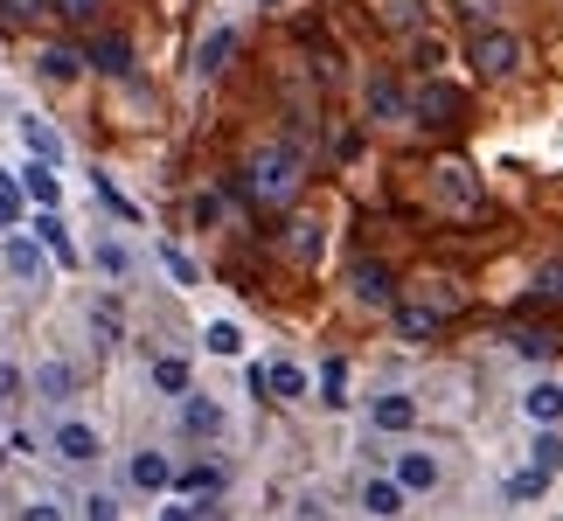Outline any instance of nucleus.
Returning <instances> with one entry per match:
<instances>
[{"mask_svg":"<svg viewBox=\"0 0 563 521\" xmlns=\"http://www.w3.org/2000/svg\"><path fill=\"white\" fill-rule=\"evenodd\" d=\"M251 202H265V209H285L299 188H306V160H299V146H265V153H251V167H244V181H237Z\"/></svg>","mask_w":563,"mask_h":521,"instance_id":"f257e3e1","label":"nucleus"},{"mask_svg":"<svg viewBox=\"0 0 563 521\" xmlns=\"http://www.w3.org/2000/svg\"><path fill=\"white\" fill-rule=\"evenodd\" d=\"M473 70H480V77H515V70H522V42H515L508 28L473 35Z\"/></svg>","mask_w":563,"mask_h":521,"instance_id":"f03ea898","label":"nucleus"},{"mask_svg":"<svg viewBox=\"0 0 563 521\" xmlns=\"http://www.w3.org/2000/svg\"><path fill=\"white\" fill-rule=\"evenodd\" d=\"M98 452H105V438H98L91 424H77V417H63V424H56V459H70V466H91Z\"/></svg>","mask_w":563,"mask_h":521,"instance_id":"7ed1b4c3","label":"nucleus"},{"mask_svg":"<svg viewBox=\"0 0 563 521\" xmlns=\"http://www.w3.org/2000/svg\"><path fill=\"white\" fill-rule=\"evenodd\" d=\"M362 112H369L376 126H411V105H404V91H397V84H383V77L362 91Z\"/></svg>","mask_w":563,"mask_h":521,"instance_id":"20e7f679","label":"nucleus"},{"mask_svg":"<svg viewBox=\"0 0 563 521\" xmlns=\"http://www.w3.org/2000/svg\"><path fill=\"white\" fill-rule=\"evenodd\" d=\"M438 480H445V466H438L431 452H397V487H404V494H431Z\"/></svg>","mask_w":563,"mask_h":521,"instance_id":"39448f33","label":"nucleus"},{"mask_svg":"<svg viewBox=\"0 0 563 521\" xmlns=\"http://www.w3.org/2000/svg\"><path fill=\"white\" fill-rule=\"evenodd\" d=\"M411 112H418L424 126H452V119H459V91H452V84H424Z\"/></svg>","mask_w":563,"mask_h":521,"instance_id":"423d86ee","label":"nucleus"},{"mask_svg":"<svg viewBox=\"0 0 563 521\" xmlns=\"http://www.w3.org/2000/svg\"><path fill=\"white\" fill-rule=\"evenodd\" d=\"M362 515L369 521H397L404 515V487H397V480H362Z\"/></svg>","mask_w":563,"mask_h":521,"instance_id":"0eeeda50","label":"nucleus"},{"mask_svg":"<svg viewBox=\"0 0 563 521\" xmlns=\"http://www.w3.org/2000/svg\"><path fill=\"white\" fill-rule=\"evenodd\" d=\"M42 271H49V258H42V244L14 230V237H7V278H21V285H28V278H42Z\"/></svg>","mask_w":563,"mask_h":521,"instance_id":"6e6552de","label":"nucleus"},{"mask_svg":"<svg viewBox=\"0 0 563 521\" xmlns=\"http://www.w3.org/2000/svg\"><path fill=\"white\" fill-rule=\"evenodd\" d=\"M84 63L105 70V77H126V70H133V49H126V35H98V42L84 49Z\"/></svg>","mask_w":563,"mask_h":521,"instance_id":"1a4fd4ad","label":"nucleus"},{"mask_svg":"<svg viewBox=\"0 0 563 521\" xmlns=\"http://www.w3.org/2000/svg\"><path fill=\"white\" fill-rule=\"evenodd\" d=\"M438 195H445L452 209H473V202H480V181H473V167L445 160V167H438Z\"/></svg>","mask_w":563,"mask_h":521,"instance_id":"9d476101","label":"nucleus"},{"mask_svg":"<svg viewBox=\"0 0 563 521\" xmlns=\"http://www.w3.org/2000/svg\"><path fill=\"white\" fill-rule=\"evenodd\" d=\"M369 424L376 431H411L418 424V396H376L369 403Z\"/></svg>","mask_w":563,"mask_h":521,"instance_id":"9b49d317","label":"nucleus"},{"mask_svg":"<svg viewBox=\"0 0 563 521\" xmlns=\"http://www.w3.org/2000/svg\"><path fill=\"white\" fill-rule=\"evenodd\" d=\"M355 299H362V306H390V299H397L390 271H383L376 258H362V264H355Z\"/></svg>","mask_w":563,"mask_h":521,"instance_id":"f8f14e48","label":"nucleus"},{"mask_svg":"<svg viewBox=\"0 0 563 521\" xmlns=\"http://www.w3.org/2000/svg\"><path fill=\"white\" fill-rule=\"evenodd\" d=\"M35 244H42L56 264H77V244H70V230H63V216H56V209H42V216H35Z\"/></svg>","mask_w":563,"mask_h":521,"instance_id":"ddd939ff","label":"nucleus"},{"mask_svg":"<svg viewBox=\"0 0 563 521\" xmlns=\"http://www.w3.org/2000/svg\"><path fill=\"white\" fill-rule=\"evenodd\" d=\"M174 487H181V501H216L223 494V466H181Z\"/></svg>","mask_w":563,"mask_h":521,"instance_id":"4468645a","label":"nucleus"},{"mask_svg":"<svg viewBox=\"0 0 563 521\" xmlns=\"http://www.w3.org/2000/svg\"><path fill=\"white\" fill-rule=\"evenodd\" d=\"M522 417H529V424H557L563 417V383H536V390L522 396Z\"/></svg>","mask_w":563,"mask_h":521,"instance_id":"2eb2a0df","label":"nucleus"},{"mask_svg":"<svg viewBox=\"0 0 563 521\" xmlns=\"http://www.w3.org/2000/svg\"><path fill=\"white\" fill-rule=\"evenodd\" d=\"M133 487H140V494H160V487H174V466H167L160 452H133Z\"/></svg>","mask_w":563,"mask_h":521,"instance_id":"dca6fc26","label":"nucleus"},{"mask_svg":"<svg viewBox=\"0 0 563 521\" xmlns=\"http://www.w3.org/2000/svg\"><path fill=\"white\" fill-rule=\"evenodd\" d=\"M230 49H237V28H209V42L195 49V70H202V77H216V70L230 63Z\"/></svg>","mask_w":563,"mask_h":521,"instance_id":"f3484780","label":"nucleus"},{"mask_svg":"<svg viewBox=\"0 0 563 521\" xmlns=\"http://www.w3.org/2000/svg\"><path fill=\"white\" fill-rule=\"evenodd\" d=\"M320 244H327L320 223H285V258H292V264H313V258H320Z\"/></svg>","mask_w":563,"mask_h":521,"instance_id":"a211bd4d","label":"nucleus"},{"mask_svg":"<svg viewBox=\"0 0 563 521\" xmlns=\"http://www.w3.org/2000/svg\"><path fill=\"white\" fill-rule=\"evenodd\" d=\"M181 424H188L195 438H209V431H223V410H216L209 396H188V403H181Z\"/></svg>","mask_w":563,"mask_h":521,"instance_id":"6ab92c4d","label":"nucleus"},{"mask_svg":"<svg viewBox=\"0 0 563 521\" xmlns=\"http://www.w3.org/2000/svg\"><path fill=\"white\" fill-rule=\"evenodd\" d=\"M153 390H167V396H188V362L160 355V362H153Z\"/></svg>","mask_w":563,"mask_h":521,"instance_id":"aec40b11","label":"nucleus"},{"mask_svg":"<svg viewBox=\"0 0 563 521\" xmlns=\"http://www.w3.org/2000/svg\"><path fill=\"white\" fill-rule=\"evenodd\" d=\"M397 327H404L411 341H431V334H438V313H431V306H397Z\"/></svg>","mask_w":563,"mask_h":521,"instance_id":"412c9836","label":"nucleus"},{"mask_svg":"<svg viewBox=\"0 0 563 521\" xmlns=\"http://www.w3.org/2000/svg\"><path fill=\"white\" fill-rule=\"evenodd\" d=\"M77 70H84V56H77V49H42V77H56V84H70Z\"/></svg>","mask_w":563,"mask_h":521,"instance_id":"4be33fe9","label":"nucleus"},{"mask_svg":"<svg viewBox=\"0 0 563 521\" xmlns=\"http://www.w3.org/2000/svg\"><path fill=\"white\" fill-rule=\"evenodd\" d=\"M265 390H272V396H306V369H292V362L265 369Z\"/></svg>","mask_w":563,"mask_h":521,"instance_id":"5701e85b","label":"nucleus"},{"mask_svg":"<svg viewBox=\"0 0 563 521\" xmlns=\"http://www.w3.org/2000/svg\"><path fill=\"white\" fill-rule=\"evenodd\" d=\"M563 466V438H557V424H543L536 431V473H557Z\"/></svg>","mask_w":563,"mask_h":521,"instance_id":"b1692460","label":"nucleus"},{"mask_svg":"<svg viewBox=\"0 0 563 521\" xmlns=\"http://www.w3.org/2000/svg\"><path fill=\"white\" fill-rule=\"evenodd\" d=\"M56 195H63L56 174H49V167H28V202H35V209H56Z\"/></svg>","mask_w":563,"mask_h":521,"instance_id":"393cba45","label":"nucleus"},{"mask_svg":"<svg viewBox=\"0 0 563 521\" xmlns=\"http://www.w3.org/2000/svg\"><path fill=\"white\" fill-rule=\"evenodd\" d=\"M21 139H28V146H35L42 160H56V153H63V139H56V132L42 126V119H21Z\"/></svg>","mask_w":563,"mask_h":521,"instance_id":"a878e982","label":"nucleus"},{"mask_svg":"<svg viewBox=\"0 0 563 521\" xmlns=\"http://www.w3.org/2000/svg\"><path fill=\"white\" fill-rule=\"evenodd\" d=\"M543 487H550V473H536V466H529V473H515V480H508V501H536Z\"/></svg>","mask_w":563,"mask_h":521,"instance_id":"bb28decb","label":"nucleus"},{"mask_svg":"<svg viewBox=\"0 0 563 521\" xmlns=\"http://www.w3.org/2000/svg\"><path fill=\"white\" fill-rule=\"evenodd\" d=\"M237 348H244V334H237L230 320H216V327H209V355H237Z\"/></svg>","mask_w":563,"mask_h":521,"instance_id":"cd10ccee","label":"nucleus"},{"mask_svg":"<svg viewBox=\"0 0 563 521\" xmlns=\"http://www.w3.org/2000/svg\"><path fill=\"white\" fill-rule=\"evenodd\" d=\"M515 348L543 362V355H557V334H550V327H536V334H515Z\"/></svg>","mask_w":563,"mask_h":521,"instance_id":"c85d7f7f","label":"nucleus"},{"mask_svg":"<svg viewBox=\"0 0 563 521\" xmlns=\"http://www.w3.org/2000/svg\"><path fill=\"white\" fill-rule=\"evenodd\" d=\"M376 14H383V21H390V28H411V21H418V0H383V7H376Z\"/></svg>","mask_w":563,"mask_h":521,"instance_id":"c756f323","label":"nucleus"},{"mask_svg":"<svg viewBox=\"0 0 563 521\" xmlns=\"http://www.w3.org/2000/svg\"><path fill=\"white\" fill-rule=\"evenodd\" d=\"M536 292H543V299H563V258H550L536 271Z\"/></svg>","mask_w":563,"mask_h":521,"instance_id":"7c9ffc66","label":"nucleus"},{"mask_svg":"<svg viewBox=\"0 0 563 521\" xmlns=\"http://www.w3.org/2000/svg\"><path fill=\"white\" fill-rule=\"evenodd\" d=\"M84 521H119V501H112V494H91V501H84Z\"/></svg>","mask_w":563,"mask_h":521,"instance_id":"2f4dec72","label":"nucleus"},{"mask_svg":"<svg viewBox=\"0 0 563 521\" xmlns=\"http://www.w3.org/2000/svg\"><path fill=\"white\" fill-rule=\"evenodd\" d=\"M42 7H49V0H0V14H7V21H35Z\"/></svg>","mask_w":563,"mask_h":521,"instance_id":"473e14b6","label":"nucleus"},{"mask_svg":"<svg viewBox=\"0 0 563 521\" xmlns=\"http://www.w3.org/2000/svg\"><path fill=\"white\" fill-rule=\"evenodd\" d=\"M35 383H42V390H49V396H63V390H70V369H63V362H49V369H42Z\"/></svg>","mask_w":563,"mask_h":521,"instance_id":"72a5a7b5","label":"nucleus"},{"mask_svg":"<svg viewBox=\"0 0 563 521\" xmlns=\"http://www.w3.org/2000/svg\"><path fill=\"white\" fill-rule=\"evenodd\" d=\"M160 258H167V271H174V278H181V285H202V278H195V264L181 258V251H174V244H167V251H160Z\"/></svg>","mask_w":563,"mask_h":521,"instance_id":"f704fd0d","label":"nucleus"},{"mask_svg":"<svg viewBox=\"0 0 563 521\" xmlns=\"http://www.w3.org/2000/svg\"><path fill=\"white\" fill-rule=\"evenodd\" d=\"M341 383H348V369H341V362H327V376H320V390H327V403H341Z\"/></svg>","mask_w":563,"mask_h":521,"instance_id":"c9c22d12","label":"nucleus"},{"mask_svg":"<svg viewBox=\"0 0 563 521\" xmlns=\"http://www.w3.org/2000/svg\"><path fill=\"white\" fill-rule=\"evenodd\" d=\"M98 271H112V278H119V271H126V251H119V244H98Z\"/></svg>","mask_w":563,"mask_h":521,"instance_id":"e433bc0d","label":"nucleus"},{"mask_svg":"<svg viewBox=\"0 0 563 521\" xmlns=\"http://www.w3.org/2000/svg\"><path fill=\"white\" fill-rule=\"evenodd\" d=\"M49 7H56V14H70V21H91V7H98V0H49Z\"/></svg>","mask_w":563,"mask_h":521,"instance_id":"4c0bfd02","label":"nucleus"},{"mask_svg":"<svg viewBox=\"0 0 563 521\" xmlns=\"http://www.w3.org/2000/svg\"><path fill=\"white\" fill-rule=\"evenodd\" d=\"M0 209H14V216H21V195H14V181H7V167H0Z\"/></svg>","mask_w":563,"mask_h":521,"instance_id":"58836bf2","label":"nucleus"},{"mask_svg":"<svg viewBox=\"0 0 563 521\" xmlns=\"http://www.w3.org/2000/svg\"><path fill=\"white\" fill-rule=\"evenodd\" d=\"M21 521H63V508H49V501H35V508H28V515Z\"/></svg>","mask_w":563,"mask_h":521,"instance_id":"ea45409f","label":"nucleus"},{"mask_svg":"<svg viewBox=\"0 0 563 521\" xmlns=\"http://www.w3.org/2000/svg\"><path fill=\"white\" fill-rule=\"evenodd\" d=\"M14 383H21V376H14V369L0 362V396H14Z\"/></svg>","mask_w":563,"mask_h":521,"instance_id":"a19ab883","label":"nucleus"},{"mask_svg":"<svg viewBox=\"0 0 563 521\" xmlns=\"http://www.w3.org/2000/svg\"><path fill=\"white\" fill-rule=\"evenodd\" d=\"M160 521H195V508H167V515H160Z\"/></svg>","mask_w":563,"mask_h":521,"instance_id":"79ce46f5","label":"nucleus"}]
</instances>
